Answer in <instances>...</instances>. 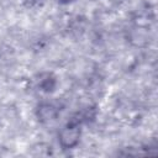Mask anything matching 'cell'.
Here are the masks:
<instances>
[{
  "label": "cell",
  "instance_id": "1",
  "mask_svg": "<svg viewBox=\"0 0 158 158\" xmlns=\"http://www.w3.org/2000/svg\"><path fill=\"white\" fill-rule=\"evenodd\" d=\"M80 136H81V128L80 125L75 121L68 122L58 133V141L62 148L64 149H70L74 148L79 141H80Z\"/></svg>",
  "mask_w": 158,
  "mask_h": 158
},
{
  "label": "cell",
  "instance_id": "3",
  "mask_svg": "<svg viewBox=\"0 0 158 158\" xmlns=\"http://www.w3.org/2000/svg\"><path fill=\"white\" fill-rule=\"evenodd\" d=\"M60 4H70V2H73L74 0H58Z\"/></svg>",
  "mask_w": 158,
  "mask_h": 158
},
{
  "label": "cell",
  "instance_id": "2",
  "mask_svg": "<svg viewBox=\"0 0 158 158\" xmlns=\"http://www.w3.org/2000/svg\"><path fill=\"white\" fill-rule=\"evenodd\" d=\"M57 115H58L57 107L54 105L49 104V102H43L37 109L38 120L42 121V122H51V121L56 120Z\"/></svg>",
  "mask_w": 158,
  "mask_h": 158
}]
</instances>
